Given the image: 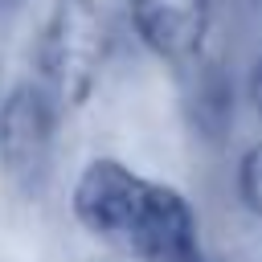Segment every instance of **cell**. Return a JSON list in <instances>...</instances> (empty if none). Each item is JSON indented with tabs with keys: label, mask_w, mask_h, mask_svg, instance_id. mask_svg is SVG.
<instances>
[{
	"label": "cell",
	"mask_w": 262,
	"mask_h": 262,
	"mask_svg": "<svg viewBox=\"0 0 262 262\" xmlns=\"http://www.w3.org/2000/svg\"><path fill=\"white\" fill-rule=\"evenodd\" d=\"M78 221L139 262H205L201 225L184 192L131 172L119 160H94L74 184Z\"/></svg>",
	"instance_id": "6da1fadb"
},
{
	"label": "cell",
	"mask_w": 262,
	"mask_h": 262,
	"mask_svg": "<svg viewBox=\"0 0 262 262\" xmlns=\"http://www.w3.org/2000/svg\"><path fill=\"white\" fill-rule=\"evenodd\" d=\"M213 0H131L139 41L172 66H196L209 37Z\"/></svg>",
	"instance_id": "277c9868"
},
{
	"label": "cell",
	"mask_w": 262,
	"mask_h": 262,
	"mask_svg": "<svg viewBox=\"0 0 262 262\" xmlns=\"http://www.w3.org/2000/svg\"><path fill=\"white\" fill-rule=\"evenodd\" d=\"M12 4H16V0H0V8H12Z\"/></svg>",
	"instance_id": "52a82bcc"
},
{
	"label": "cell",
	"mask_w": 262,
	"mask_h": 262,
	"mask_svg": "<svg viewBox=\"0 0 262 262\" xmlns=\"http://www.w3.org/2000/svg\"><path fill=\"white\" fill-rule=\"evenodd\" d=\"M111 49V29L106 16L94 0H57L41 45H37V66H41V86L57 106H82L102 74Z\"/></svg>",
	"instance_id": "7a4b0ae2"
},
{
	"label": "cell",
	"mask_w": 262,
	"mask_h": 262,
	"mask_svg": "<svg viewBox=\"0 0 262 262\" xmlns=\"http://www.w3.org/2000/svg\"><path fill=\"white\" fill-rule=\"evenodd\" d=\"M237 192L254 217H262V143H254L237 164Z\"/></svg>",
	"instance_id": "5b68a950"
},
{
	"label": "cell",
	"mask_w": 262,
	"mask_h": 262,
	"mask_svg": "<svg viewBox=\"0 0 262 262\" xmlns=\"http://www.w3.org/2000/svg\"><path fill=\"white\" fill-rule=\"evenodd\" d=\"M57 115L61 106L49 98L41 82H20L0 102V168L29 196H37L49 184Z\"/></svg>",
	"instance_id": "3957f363"
},
{
	"label": "cell",
	"mask_w": 262,
	"mask_h": 262,
	"mask_svg": "<svg viewBox=\"0 0 262 262\" xmlns=\"http://www.w3.org/2000/svg\"><path fill=\"white\" fill-rule=\"evenodd\" d=\"M254 102H258V111H262V61H258V74H254Z\"/></svg>",
	"instance_id": "8992f818"
}]
</instances>
